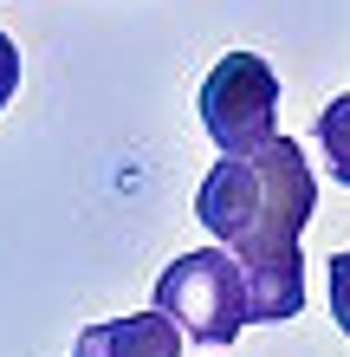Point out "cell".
<instances>
[{
    "instance_id": "obj_7",
    "label": "cell",
    "mask_w": 350,
    "mask_h": 357,
    "mask_svg": "<svg viewBox=\"0 0 350 357\" xmlns=\"http://www.w3.org/2000/svg\"><path fill=\"white\" fill-rule=\"evenodd\" d=\"M13 91H19V46L0 33V111L13 104Z\"/></svg>"
},
{
    "instance_id": "obj_3",
    "label": "cell",
    "mask_w": 350,
    "mask_h": 357,
    "mask_svg": "<svg viewBox=\"0 0 350 357\" xmlns=\"http://www.w3.org/2000/svg\"><path fill=\"white\" fill-rule=\"evenodd\" d=\"M279 117V72L260 52H228L201 85V130L214 137L221 156H253Z\"/></svg>"
},
{
    "instance_id": "obj_5",
    "label": "cell",
    "mask_w": 350,
    "mask_h": 357,
    "mask_svg": "<svg viewBox=\"0 0 350 357\" xmlns=\"http://www.w3.org/2000/svg\"><path fill=\"white\" fill-rule=\"evenodd\" d=\"M318 150H324V162H331V176L350 188V91L324 104V117H318Z\"/></svg>"
},
{
    "instance_id": "obj_4",
    "label": "cell",
    "mask_w": 350,
    "mask_h": 357,
    "mask_svg": "<svg viewBox=\"0 0 350 357\" xmlns=\"http://www.w3.org/2000/svg\"><path fill=\"white\" fill-rule=\"evenodd\" d=\"M72 357H182V331L162 312H136V319H104L85 325Z\"/></svg>"
},
{
    "instance_id": "obj_8",
    "label": "cell",
    "mask_w": 350,
    "mask_h": 357,
    "mask_svg": "<svg viewBox=\"0 0 350 357\" xmlns=\"http://www.w3.org/2000/svg\"><path fill=\"white\" fill-rule=\"evenodd\" d=\"M201 357H208V351H201Z\"/></svg>"
},
{
    "instance_id": "obj_6",
    "label": "cell",
    "mask_w": 350,
    "mask_h": 357,
    "mask_svg": "<svg viewBox=\"0 0 350 357\" xmlns=\"http://www.w3.org/2000/svg\"><path fill=\"white\" fill-rule=\"evenodd\" d=\"M324 273H331V319L344 325V338H350V247H344V254H331V266H324Z\"/></svg>"
},
{
    "instance_id": "obj_2",
    "label": "cell",
    "mask_w": 350,
    "mask_h": 357,
    "mask_svg": "<svg viewBox=\"0 0 350 357\" xmlns=\"http://www.w3.org/2000/svg\"><path fill=\"white\" fill-rule=\"evenodd\" d=\"M156 312L169 319L182 338H195L201 351L234 344L253 325V299H246V273L228 247H195V254L169 260V273L156 280Z\"/></svg>"
},
{
    "instance_id": "obj_1",
    "label": "cell",
    "mask_w": 350,
    "mask_h": 357,
    "mask_svg": "<svg viewBox=\"0 0 350 357\" xmlns=\"http://www.w3.org/2000/svg\"><path fill=\"white\" fill-rule=\"evenodd\" d=\"M318 208L312 162L292 137H266L253 156H221L195 195L201 227L246 273L253 325H285L305 312V254L299 234Z\"/></svg>"
}]
</instances>
